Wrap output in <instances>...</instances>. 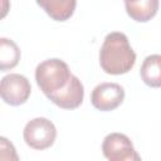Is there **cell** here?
Listing matches in <instances>:
<instances>
[{
  "label": "cell",
  "instance_id": "obj_1",
  "mask_svg": "<svg viewBox=\"0 0 161 161\" xmlns=\"http://www.w3.org/2000/svg\"><path fill=\"white\" fill-rule=\"evenodd\" d=\"M136 63V53L128 38L121 31L108 33L99 50V64L104 73L121 75L128 73Z\"/></svg>",
  "mask_w": 161,
  "mask_h": 161
},
{
  "label": "cell",
  "instance_id": "obj_2",
  "mask_svg": "<svg viewBox=\"0 0 161 161\" xmlns=\"http://www.w3.org/2000/svg\"><path fill=\"white\" fill-rule=\"evenodd\" d=\"M73 75L68 64L58 58L43 60L35 69L36 84L49 101L68 87Z\"/></svg>",
  "mask_w": 161,
  "mask_h": 161
},
{
  "label": "cell",
  "instance_id": "obj_3",
  "mask_svg": "<svg viewBox=\"0 0 161 161\" xmlns=\"http://www.w3.org/2000/svg\"><path fill=\"white\" fill-rule=\"evenodd\" d=\"M23 137L29 147L42 151L53 146L57 138V128L50 119L35 117L25 125Z\"/></svg>",
  "mask_w": 161,
  "mask_h": 161
},
{
  "label": "cell",
  "instance_id": "obj_4",
  "mask_svg": "<svg viewBox=\"0 0 161 161\" xmlns=\"http://www.w3.org/2000/svg\"><path fill=\"white\" fill-rule=\"evenodd\" d=\"M103 156L109 161H140L141 156L136 152L128 136L112 132L108 133L102 142Z\"/></svg>",
  "mask_w": 161,
  "mask_h": 161
},
{
  "label": "cell",
  "instance_id": "obj_5",
  "mask_svg": "<svg viewBox=\"0 0 161 161\" xmlns=\"http://www.w3.org/2000/svg\"><path fill=\"white\" fill-rule=\"evenodd\" d=\"M31 93V86L26 77L18 73H10L3 77L0 94L3 101L10 106L24 104Z\"/></svg>",
  "mask_w": 161,
  "mask_h": 161
},
{
  "label": "cell",
  "instance_id": "obj_6",
  "mask_svg": "<svg viewBox=\"0 0 161 161\" xmlns=\"http://www.w3.org/2000/svg\"><path fill=\"white\" fill-rule=\"evenodd\" d=\"M125 99V89L118 83L104 82L96 86L91 93L92 106L102 112L116 109Z\"/></svg>",
  "mask_w": 161,
  "mask_h": 161
},
{
  "label": "cell",
  "instance_id": "obj_7",
  "mask_svg": "<svg viewBox=\"0 0 161 161\" xmlns=\"http://www.w3.org/2000/svg\"><path fill=\"white\" fill-rule=\"evenodd\" d=\"M84 98V87L78 77L73 75L68 87L59 94L53 97L50 102L63 109H75L78 108Z\"/></svg>",
  "mask_w": 161,
  "mask_h": 161
},
{
  "label": "cell",
  "instance_id": "obj_8",
  "mask_svg": "<svg viewBox=\"0 0 161 161\" xmlns=\"http://www.w3.org/2000/svg\"><path fill=\"white\" fill-rule=\"evenodd\" d=\"M36 4L55 21L68 20L77 5V0H35Z\"/></svg>",
  "mask_w": 161,
  "mask_h": 161
},
{
  "label": "cell",
  "instance_id": "obj_9",
  "mask_svg": "<svg viewBox=\"0 0 161 161\" xmlns=\"http://www.w3.org/2000/svg\"><path fill=\"white\" fill-rule=\"evenodd\" d=\"M160 0H137L126 3L125 8L128 16L137 23H147L158 11Z\"/></svg>",
  "mask_w": 161,
  "mask_h": 161
},
{
  "label": "cell",
  "instance_id": "obj_10",
  "mask_svg": "<svg viewBox=\"0 0 161 161\" xmlns=\"http://www.w3.org/2000/svg\"><path fill=\"white\" fill-rule=\"evenodd\" d=\"M140 77L146 86L161 88V54H151L143 59Z\"/></svg>",
  "mask_w": 161,
  "mask_h": 161
},
{
  "label": "cell",
  "instance_id": "obj_11",
  "mask_svg": "<svg viewBox=\"0 0 161 161\" xmlns=\"http://www.w3.org/2000/svg\"><path fill=\"white\" fill-rule=\"evenodd\" d=\"M20 60V49L14 40L8 38L0 39V70L5 72L18 65Z\"/></svg>",
  "mask_w": 161,
  "mask_h": 161
},
{
  "label": "cell",
  "instance_id": "obj_12",
  "mask_svg": "<svg viewBox=\"0 0 161 161\" xmlns=\"http://www.w3.org/2000/svg\"><path fill=\"white\" fill-rule=\"evenodd\" d=\"M133 1H137V0H125V4L126 3H133Z\"/></svg>",
  "mask_w": 161,
  "mask_h": 161
}]
</instances>
